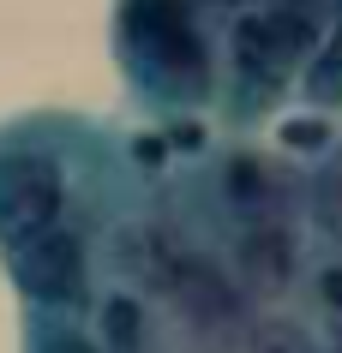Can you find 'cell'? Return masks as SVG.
I'll list each match as a JSON object with an SVG mask.
<instances>
[{
	"mask_svg": "<svg viewBox=\"0 0 342 353\" xmlns=\"http://www.w3.org/2000/svg\"><path fill=\"white\" fill-rule=\"evenodd\" d=\"M6 276L19 288L24 312H66L84 317L96 299V234L60 222L48 234H30V240L6 245L0 252Z\"/></svg>",
	"mask_w": 342,
	"mask_h": 353,
	"instance_id": "obj_5",
	"label": "cell"
},
{
	"mask_svg": "<svg viewBox=\"0 0 342 353\" xmlns=\"http://www.w3.org/2000/svg\"><path fill=\"white\" fill-rule=\"evenodd\" d=\"M301 216L312 222V234L342 258V132L312 156V168H306V210Z\"/></svg>",
	"mask_w": 342,
	"mask_h": 353,
	"instance_id": "obj_9",
	"label": "cell"
},
{
	"mask_svg": "<svg viewBox=\"0 0 342 353\" xmlns=\"http://www.w3.org/2000/svg\"><path fill=\"white\" fill-rule=\"evenodd\" d=\"M276 138H283V156L294 162L301 150H306V156H319L336 132H330V120H319V114H294V120H283V126H276Z\"/></svg>",
	"mask_w": 342,
	"mask_h": 353,
	"instance_id": "obj_13",
	"label": "cell"
},
{
	"mask_svg": "<svg viewBox=\"0 0 342 353\" xmlns=\"http://www.w3.org/2000/svg\"><path fill=\"white\" fill-rule=\"evenodd\" d=\"M24 353H102L84 330V317L66 312H24Z\"/></svg>",
	"mask_w": 342,
	"mask_h": 353,
	"instance_id": "obj_11",
	"label": "cell"
},
{
	"mask_svg": "<svg viewBox=\"0 0 342 353\" xmlns=\"http://www.w3.org/2000/svg\"><path fill=\"white\" fill-rule=\"evenodd\" d=\"M324 12L330 0H265L228 19L222 48V84H216V108L234 132L258 126L276 114L294 78H301L306 54L324 37Z\"/></svg>",
	"mask_w": 342,
	"mask_h": 353,
	"instance_id": "obj_3",
	"label": "cell"
},
{
	"mask_svg": "<svg viewBox=\"0 0 342 353\" xmlns=\"http://www.w3.org/2000/svg\"><path fill=\"white\" fill-rule=\"evenodd\" d=\"M96 132L102 126L73 114H24L0 126V252L60 222L84 228V204L102 192L91 180V162L102 156L91 150Z\"/></svg>",
	"mask_w": 342,
	"mask_h": 353,
	"instance_id": "obj_2",
	"label": "cell"
},
{
	"mask_svg": "<svg viewBox=\"0 0 342 353\" xmlns=\"http://www.w3.org/2000/svg\"><path fill=\"white\" fill-rule=\"evenodd\" d=\"M187 6H198V12H228V19H234V12H247V6H265V0H187Z\"/></svg>",
	"mask_w": 342,
	"mask_h": 353,
	"instance_id": "obj_14",
	"label": "cell"
},
{
	"mask_svg": "<svg viewBox=\"0 0 342 353\" xmlns=\"http://www.w3.org/2000/svg\"><path fill=\"white\" fill-rule=\"evenodd\" d=\"M84 330H91V341L102 353H151V330H156L151 299L108 281V288H96L91 312H84Z\"/></svg>",
	"mask_w": 342,
	"mask_h": 353,
	"instance_id": "obj_7",
	"label": "cell"
},
{
	"mask_svg": "<svg viewBox=\"0 0 342 353\" xmlns=\"http://www.w3.org/2000/svg\"><path fill=\"white\" fill-rule=\"evenodd\" d=\"M222 276L240 294L247 312H283V299H294L306 276L301 252V222H247L222 234Z\"/></svg>",
	"mask_w": 342,
	"mask_h": 353,
	"instance_id": "obj_6",
	"label": "cell"
},
{
	"mask_svg": "<svg viewBox=\"0 0 342 353\" xmlns=\"http://www.w3.org/2000/svg\"><path fill=\"white\" fill-rule=\"evenodd\" d=\"M114 60L133 102L162 132L216 108L222 48L210 19L187 0H114Z\"/></svg>",
	"mask_w": 342,
	"mask_h": 353,
	"instance_id": "obj_1",
	"label": "cell"
},
{
	"mask_svg": "<svg viewBox=\"0 0 342 353\" xmlns=\"http://www.w3.org/2000/svg\"><path fill=\"white\" fill-rule=\"evenodd\" d=\"M240 353H324L312 323L294 312H252L240 330Z\"/></svg>",
	"mask_w": 342,
	"mask_h": 353,
	"instance_id": "obj_10",
	"label": "cell"
},
{
	"mask_svg": "<svg viewBox=\"0 0 342 353\" xmlns=\"http://www.w3.org/2000/svg\"><path fill=\"white\" fill-rule=\"evenodd\" d=\"M330 347L342 353V317H336V323H330Z\"/></svg>",
	"mask_w": 342,
	"mask_h": 353,
	"instance_id": "obj_15",
	"label": "cell"
},
{
	"mask_svg": "<svg viewBox=\"0 0 342 353\" xmlns=\"http://www.w3.org/2000/svg\"><path fill=\"white\" fill-rule=\"evenodd\" d=\"M294 96H301V108L319 114V120L342 114V0H330V12H324V37H319V48L306 54L301 78H294Z\"/></svg>",
	"mask_w": 342,
	"mask_h": 353,
	"instance_id": "obj_8",
	"label": "cell"
},
{
	"mask_svg": "<svg viewBox=\"0 0 342 353\" xmlns=\"http://www.w3.org/2000/svg\"><path fill=\"white\" fill-rule=\"evenodd\" d=\"M216 204L228 228L247 222H301L306 210V168L288 162L283 150H247L234 144L216 162H205V210Z\"/></svg>",
	"mask_w": 342,
	"mask_h": 353,
	"instance_id": "obj_4",
	"label": "cell"
},
{
	"mask_svg": "<svg viewBox=\"0 0 342 353\" xmlns=\"http://www.w3.org/2000/svg\"><path fill=\"white\" fill-rule=\"evenodd\" d=\"M306 294H312V305H319V317L324 323H336L342 317V258L330 252V258H319V263H306Z\"/></svg>",
	"mask_w": 342,
	"mask_h": 353,
	"instance_id": "obj_12",
	"label": "cell"
}]
</instances>
